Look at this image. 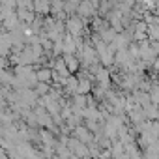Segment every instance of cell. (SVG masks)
<instances>
[{
    "instance_id": "obj_1",
    "label": "cell",
    "mask_w": 159,
    "mask_h": 159,
    "mask_svg": "<svg viewBox=\"0 0 159 159\" xmlns=\"http://www.w3.org/2000/svg\"><path fill=\"white\" fill-rule=\"evenodd\" d=\"M77 137H79V140H84V142H86L88 139H92V137L88 135V131H86L84 127H79V129H77Z\"/></svg>"
},
{
    "instance_id": "obj_2",
    "label": "cell",
    "mask_w": 159,
    "mask_h": 159,
    "mask_svg": "<svg viewBox=\"0 0 159 159\" xmlns=\"http://www.w3.org/2000/svg\"><path fill=\"white\" fill-rule=\"evenodd\" d=\"M69 28H71V32H79V30H81V21L69 19Z\"/></svg>"
},
{
    "instance_id": "obj_3",
    "label": "cell",
    "mask_w": 159,
    "mask_h": 159,
    "mask_svg": "<svg viewBox=\"0 0 159 159\" xmlns=\"http://www.w3.org/2000/svg\"><path fill=\"white\" fill-rule=\"evenodd\" d=\"M66 62H67V67H69V71H73V69L77 67V60H75L73 56H67V58H66Z\"/></svg>"
}]
</instances>
